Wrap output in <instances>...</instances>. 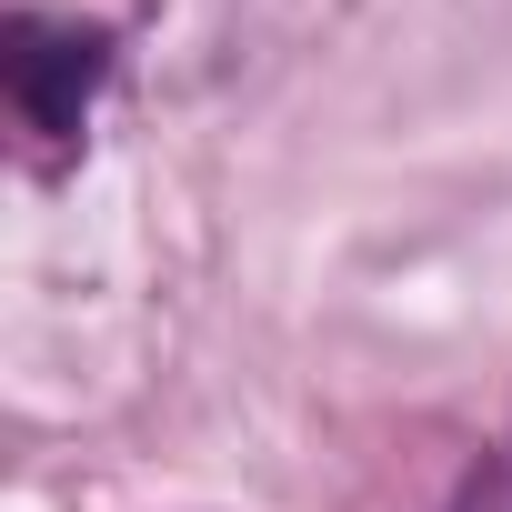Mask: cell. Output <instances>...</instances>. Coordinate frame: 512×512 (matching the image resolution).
I'll return each instance as SVG.
<instances>
[{
	"instance_id": "obj_1",
	"label": "cell",
	"mask_w": 512,
	"mask_h": 512,
	"mask_svg": "<svg viewBox=\"0 0 512 512\" xmlns=\"http://www.w3.org/2000/svg\"><path fill=\"white\" fill-rule=\"evenodd\" d=\"M0 81L31 111V131H81V111L101 91V41L91 31H51V21H11L0 31Z\"/></svg>"
},
{
	"instance_id": "obj_2",
	"label": "cell",
	"mask_w": 512,
	"mask_h": 512,
	"mask_svg": "<svg viewBox=\"0 0 512 512\" xmlns=\"http://www.w3.org/2000/svg\"><path fill=\"white\" fill-rule=\"evenodd\" d=\"M452 512H512V452H502V462H492V472H472V482H462V502H452Z\"/></svg>"
}]
</instances>
